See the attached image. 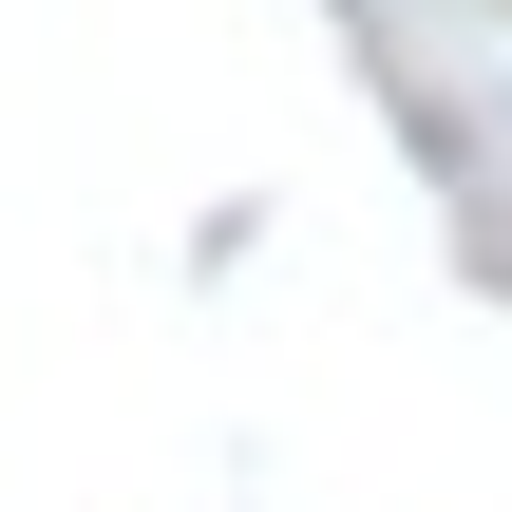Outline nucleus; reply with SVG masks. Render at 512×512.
I'll use <instances>...</instances> for the list:
<instances>
[]
</instances>
